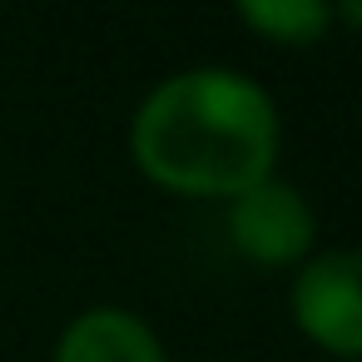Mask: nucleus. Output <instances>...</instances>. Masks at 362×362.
<instances>
[{
	"label": "nucleus",
	"mask_w": 362,
	"mask_h": 362,
	"mask_svg": "<svg viewBox=\"0 0 362 362\" xmlns=\"http://www.w3.org/2000/svg\"><path fill=\"white\" fill-rule=\"evenodd\" d=\"M298 332L327 357L362 362V248L313 253L288 293Z\"/></svg>",
	"instance_id": "2"
},
{
	"label": "nucleus",
	"mask_w": 362,
	"mask_h": 362,
	"mask_svg": "<svg viewBox=\"0 0 362 362\" xmlns=\"http://www.w3.org/2000/svg\"><path fill=\"white\" fill-rule=\"evenodd\" d=\"M50 362H169V352L139 313L100 303L65 322Z\"/></svg>",
	"instance_id": "4"
},
{
	"label": "nucleus",
	"mask_w": 362,
	"mask_h": 362,
	"mask_svg": "<svg viewBox=\"0 0 362 362\" xmlns=\"http://www.w3.org/2000/svg\"><path fill=\"white\" fill-rule=\"evenodd\" d=\"M228 243L258 268H288L308 263L317 243V214L288 179H263L248 194L228 199Z\"/></svg>",
	"instance_id": "3"
},
{
	"label": "nucleus",
	"mask_w": 362,
	"mask_h": 362,
	"mask_svg": "<svg viewBox=\"0 0 362 362\" xmlns=\"http://www.w3.org/2000/svg\"><path fill=\"white\" fill-rule=\"evenodd\" d=\"M233 16L268 45H317L332 25V6L322 0H243Z\"/></svg>",
	"instance_id": "5"
},
{
	"label": "nucleus",
	"mask_w": 362,
	"mask_h": 362,
	"mask_svg": "<svg viewBox=\"0 0 362 362\" xmlns=\"http://www.w3.org/2000/svg\"><path fill=\"white\" fill-rule=\"evenodd\" d=\"M332 21H342V25L362 30V0H347V6H332Z\"/></svg>",
	"instance_id": "6"
},
{
	"label": "nucleus",
	"mask_w": 362,
	"mask_h": 362,
	"mask_svg": "<svg viewBox=\"0 0 362 362\" xmlns=\"http://www.w3.org/2000/svg\"><path fill=\"white\" fill-rule=\"evenodd\" d=\"M283 144L273 95L228 65L159 80L129 119L134 169L184 199H238L273 179Z\"/></svg>",
	"instance_id": "1"
}]
</instances>
